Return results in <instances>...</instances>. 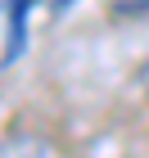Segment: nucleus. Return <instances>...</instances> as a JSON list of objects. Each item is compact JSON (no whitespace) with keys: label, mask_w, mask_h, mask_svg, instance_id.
I'll use <instances>...</instances> for the list:
<instances>
[{"label":"nucleus","mask_w":149,"mask_h":158,"mask_svg":"<svg viewBox=\"0 0 149 158\" xmlns=\"http://www.w3.org/2000/svg\"><path fill=\"white\" fill-rule=\"evenodd\" d=\"M118 14H136V18H149V0H113Z\"/></svg>","instance_id":"f257e3e1"},{"label":"nucleus","mask_w":149,"mask_h":158,"mask_svg":"<svg viewBox=\"0 0 149 158\" xmlns=\"http://www.w3.org/2000/svg\"><path fill=\"white\" fill-rule=\"evenodd\" d=\"M136 81H140V90L149 95V59H145V68H140V77H136Z\"/></svg>","instance_id":"f03ea898"}]
</instances>
